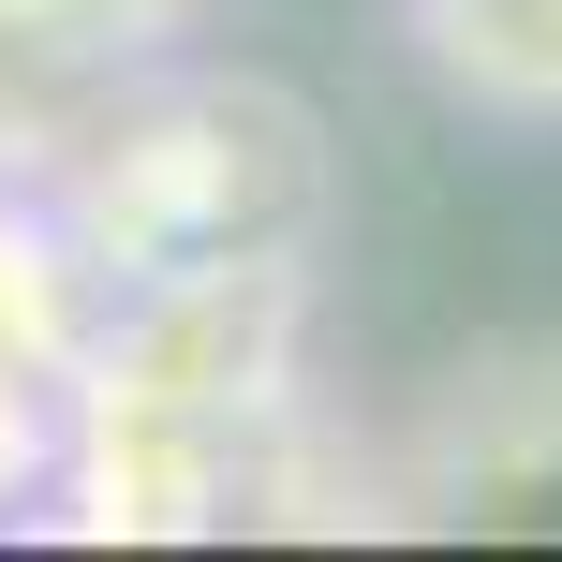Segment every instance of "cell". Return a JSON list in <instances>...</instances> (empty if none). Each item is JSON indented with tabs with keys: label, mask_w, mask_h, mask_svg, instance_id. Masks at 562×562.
I'll use <instances>...</instances> for the list:
<instances>
[{
	"label": "cell",
	"mask_w": 562,
	"mask_h": 562,
	"mask_svg": "<svg viewBox=\"0 0 562 562\" xmlns=\"http://www.w3.org/2000/svg\"><path fill=\"white\" fill-rule=\"evenodd\" d=\"M59 223L89 237L104 281H178V267H252V252H326V119L281 75H223V59H148L75 119L45 164Z\"/></svg>",
	"instance_id": "cell-1"
},
{
	"label": "cell",
	"mask_w": 562,
	"mask_h": 562,
	"mask_svg": "<svg viewBox=\"0 0 562 562\" xmlns=\"http://www.w3.org/2000/svg\"><path fill=\"white\" fill-rule=\"evenodd\" d=\"M385 518L474 548H562V356H474L385 429Z\"/></svg>",
	"instance_id": "cell-2"
},
{
	"label": "cell",
	"mask_w": 562,
	"mask_h": 562,
	"mask_svg": "<svg viewBox=\"0 0 562 562\" xmlns=\"http://www.w3.org/2000/svg\"><path fill=\"white\" fill-rule=\"evenodd\" d=\"M429 89L504 134H562V0H400Z\"/></svg>",
	"instance_id": "cell-3"
},
{
	"label": "cell",
	"mask_w": 562,
	"mask_h": 562,
	"mask_svg": "<svg viewBox=\"0 0 562 562\" xmlns=\"http://www.w3.org/2000/svg\"><path fill=\"white\" fill-rule=\"evenodd\" d=\"M104 296L119 281L89 267V237L59 223L45 178H0V356L45 370V385H75L89 340H104Z\"/></svg>",
	"instance_id": "cell-4"
},
{
	"label": "cell",
	"mask_w": 562,
	"mask_h": 562,
	"mask_svg": "<svg viewBox=\"0 0 562 562\" xmlns=\"http://www.w3.org/2000/svg\"><path fill=\"white\" fill-rule=\"evenodd\" d=\"M45 488H59V385L0 356V533L45 518Z\"/></svg>",
	"instance_id": "cell-5"
}]
</instances>
